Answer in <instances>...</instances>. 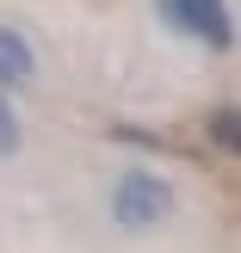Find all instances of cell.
I'll return each mask as SVG.
<instances>
[{"label":"cell","mask_w":241,"mask_h":253,"mask_svg":"<svg viewBox=\"0 0 241 253\" xmlns=\"http://www.w3.org/2000/svg\"><path fill=\"white\" fill-rule=\"evenodd\" d=\"M105 204H111V222H124V229H155V222L173 216V185L155 167H124L111 179Z\"/></svg>","instance_id":"1"},{"label":"cell","mask_w":241,"mask_h":253,"mask_svg":"<svg viewBox=\"0 0 241 253\" xmlns=\"http://www.w3.org/2000/svg\"><path fill=\"white\" fill-rule=\"evenodd\" d=\"M155 12H161L180 37H192V43H204V49H229V43H235L229 0H155Z\"/></svg>","instance_id":"2"},{"label":"cell","mask_w":241,"mask_h":253,"mask_svg":"<svg viewBox=\"0 0 241 253\" xmlns=\"http://www.w3.org/2000/svg\"><path fill=\"white\" fill-rule=\"evenodd\" d=\"M37 81V49L19 25H0V93H19Z\"/></svg>","instance_id":"3"},{"label":"cell","mask_w":241,"mask_h":253,"mask_svg":"<svg viewBox=\"0 0 241 253\" xmlns=\"http://www.w3.org/2000/svg\"><path fill=\"white\" fill-rule=\"evenodd\" d=\"M19 148H25V124L12 111V93H0V161H12Z\"/></svg>","instance_id":"4"},{"label":"cell","mask_w":241,"mask_h":253,"mask_svg":"<svg viewBox=\"0 0 241 253\" xmlns=\"http://www.w3.org/2000/svg\"><path fill=\"white\" fill-rule=\"evenodd\" d=\"M210 136H217V148H229V155H235V142H241V130H235V111H217V118H210Z\"/></svg>","instance_id":"5"}]
</instances>
